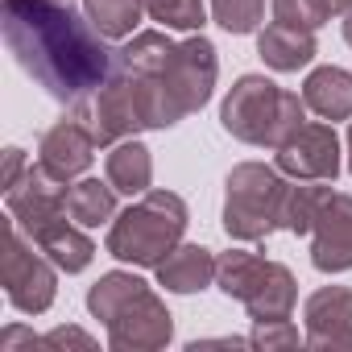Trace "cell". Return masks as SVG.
Here are the masks:
<instances>
[{"label": "cell", "mask_w": 352, "mask_h": 352, "mask_svg": "<svg viewBox=\"0 0 352 352\" xmlns=\"http://www.w3.org/2000/svg\"><path fill=\"white\" fill-rule=\"evenodd\" d=\"M0 25L21 71L63 104H87L112 75L116 50L71 0H0Z\"/></svg>", "instance_id": "cell-1"}, {"label": "cell", "mask_w": 352, "mask_h": 352, "mask_svg": "<svg viewBox=\"0 0 352 352\" xmlns=\"http://www.w3.org/2000/svg\"><path fill=\"white\" fill-rule=\"evenodd\" d=\"M129 75L137 79L145 124L149 129H170V124H179L183 116L199 112L212 100L216 75H220V58H216V46L204 34H191L187 42H174V54L166 58L162 71H153V75L129 71Z\"/></svg>", "instance_id": "cell-2"}, {"label": "cell", "mask_w": 352, "mask_h": 352, "mask_svg": "<svg viewBox=\"0 0 352 352\" xmlns=\"http://www.w3.org/2000/svg\"><path fill=\"white\" fill-rule=\"evenodd\" d=\"M87 311L108 327V348L116 352H157L174 336L166 302L137 274L112 270L87 290Z\"/></svg>", "instance_id": "cell-3"}, {"label": "cell", "mask_w": 352, "mask_h": 352, "mask_svg": "<svg viewBox=\"0 0 352 352\" xmlns=\"http://www.w3.org/2000/svg\"><path fill=\"white\" fill-rule=\"evenodd\" d=\"M220 124L245 145L278 149L290 133H298L307 124V100L278 87L265 75H241L232 83V91L224 96Z\"/></svg>", "instance_id": "cell-4"}, {"label": "cell", "mask_w": 352, "mask_h": 352, "mask_svg": "<svg viewBox=\"0 0 352 352\" xmlns=\"http://www.w3.org/2000/svg\"><path fill=\"white\" fill-rule=\"evenodd\" d=\"M187 204L174 191H145L133 208H124L108 228V253L129 265L157 270L187 232Z\"/></svg>", "instance_id": "cell-5"}, {"label": "cell", "mask_w": 352, "mask_h": 352, "mask_svg": "<svg viewBox=\"0 0 352 352\" xmlns=\"http://www.w3.org/2000/svg\"><path fill=\"white\" fill-rule=\"evenodd\" d=\"M294 179L265 162H241L232 166L224 183V232L232 241H265L278 228H286V204H290Z\"/></svg>", "instance_id": "cell-6"}, {"label": "cell", "mask_w": 352, "mask_h": 352, "mask_svg": "<svg viewBox=\"0 0 352 352\" xmlns=\"http://www.w3.org/2000/svg\"><path fill=\"white\" fill-rule=\"evenodd\" d=\"M216 286L236 298L253 323H265V319H290L294 315V302H298V282L294 274L282 265V261H270V257H257L249 249H228L220 253V265H216Z\"/></svg>", "instance_id": "cell-7"}, {"label": "cell", "mask_w": 352, "mask_h": 352, "mask_svg": "<svg viewBox=\"0 0 352 352\" xmlns=\"http://www.w3.org/2000/svg\"><path fill=\"white\" fill-rule=\"evenodd\" d=\"M54 270L58 265L42 249L34 253V241L25 245L21 224L9 216V224H5V294H9V302L25 315L50 311V302L58 294V274Z\"/></svg>", "instance_id": "cell-8"}, {"label": "cell", "mask_w": 352, "mask_h": 352, "mask_svg": "<svg viewBox=\"0 0 352 352\" xmlns=\"http://www.w3.org/2000/svg\"><path fill=\"white\" fill-rule=\"evenodd\" d=\"M278 170L294 183H336L340 174V137L331 124L307 120L278 145Z\"/></svg>", "instance_id": "cell-9"}, {"label": "cell", "mask_w": 352, "mask_h": 352, "mask_svg": "<svg viewBox=\"0 0 352 352\" xmlns=\"http://www.w3.org/2000/svg\"><path fill=\"white\" fill-rule=\"evenodd\" d=\"M307 236H311V265L315 270H323V274L352 270V195L327 187Z\"/></svg>", "instance_id": "cell-10"}, {"label": "cell", "mask_w": 352, "mask_h": 352, "mask_svg": "<svg viewBox=\"0 0 352 352\" xmlns=\"http://www.w3.org/2000/svg\"><path fill=\"white\" fill-rule=\"evenodd\" d=\"M96 133L83 116H63L58 124H50L42 133V145H38V162L63 183H75L79 174L96 162Z\"/></svg>", "instance_id": "cell-11"}, {"label": "cell", "mask_w": 352, "mask_h": 352, "mask_svg": "<svg viewBox=\"0 0 352 352\" xmlns=\"http://www.w3.org/2000/svg\"><path fill=\"white\" fill-rule=\"evenodd\" d=\"M307 319V344L311 348H352V290L348 286H323L302 307Z\"/></svg>", "instance_id": "cell-12"}, {"label": "cell", "mask_w": 352, "mask_h": 352, "mask_svg": "<svg viewBox=\"0 0 352 352\" xmlns=\"http://www.w3.org/2000/svg\"><path fill=\"white\" fill-rule=\"evenodd\" d=\"M71 212H63V216H54V220H46L42 228H34L30 232V241L58 265V270H67V274H79V270H87L91 265V257H96V245H91V236L75 224V220H67Z\"/></svg>", "instance_id": "cell-13"}, {"label": "cell", "mask_w": 352, "mask_h": 352, "mask_svg": "<svg viewBox=\"0 0 352 352\" xmlns=\"http://www.w3.org/2000/svg\"><path fill=\"white\" fill-rule=\"evenodd\" d=\"M216 265L220 257L204 245H179L162 265H157V282L174 294H195V290H208L216 282Z\"/></svg>", "instance_id": "cell-14"}, {"label": "cell", "mask_w": 352, "mask_h": 352, "mask_svg": "<svg viewBox=\"0 0 352 352\" xmlns=\"http://www.w3.org/2000/svg\"><path fill=\"white\" fill-rule=\"evenodd\" d=\"M257 54L265 58V67L274 71H302L311 67L315 58V34L311 30H298V25H286V21H274L257 34Z\"/></svg>", "instance_id": "cell-15"}, {"label": "cell", "mask_w": 352, "mask_h": 352, "mask_svg": "<svg viewBox=\"0 0 352 352\" xmlns=\"http://www.w3.org/2000/svg\"><path fill=\"white\" fill-rule=\"evenodd\" d=\"M302 100L323 120H352V71L315 67L302 83Z\"/></svg>", "instance_id": "cell-16"}, {"label": "cell", "mask_w": 352, "mask_h": 352, "mask_svg": "<svg viewBox=\"0 0 352 352\" xmlns=\"http://www.w3.org/2000/svg\"><path fill=\"white\" fill-rule=\"evenodd\" d=\"M104 166H108V183H112L120 195H145L149 183H153V157H149V149H145L141 141H133V137L116 141Z\"/></svg>", "instance_id": "cell-17"}, {"label": "cell", "mask_w": 352, "mask_h": 352, "mask_svg": "<svg viewBox=\"0 0 352 352\" xmlns=\"http://www.w3.org/2000/svg\"><path fill=\"white\" fill-rule=\"evenodd\" d=\"M67 212L79 228H100L116 220V187L100 179H75L67 187Z\"/></svg>", "instance_id": "cell-18"}, {"label": "cell", "mask_w": 352, "mask_h": 352, "mask_svg": "<svg viewBox=\"0 0 352 352\" xmlns=\"http://www.w3.org/2000/svg\"><path fill=\"white\" fill-rule=\"evenodd\" d=\"M170 54H174V42L166 38V30H141V34H133L116 50V63L129 67V71H137V75H153V71L166 67Z\"/></svg>", "instance_id": "cell-19"}, {"label": "cell", "mask_w": 352, "mask_h": 352, "mask_svg": "<svg viewBox=\"0 0 352 352\" xmlns=\"http://www.w3.org/2000/svg\"><path fill=\"white\" fill-rule=\"evenodd\" d=\"M83 9L108 42H120V38H133L137 21L145 13V0H83Z\"/></svg>", "instance_id": "cell-20"}, {"label": "cell", "mask_w": 352, "mask_h": 352, "mask_svg": "<svg viewBox=\"0 0 352 352\" xmlns=\"http://www.w3.org/2000/svg\"><path fill=\"white\" fill-rule=\"evenodd\" d=\"M145 13L162 25V30H204L208 21V9H204V0H145Z\"/></svg>", "instance_id": "cell-21"}, {"label": "cell", "mask_w": 352, "mask_h": 352, "mask_svg": "<svg viewBox=\"0 0 352 352\" xmlns=\"http://www.w3.org/2000/svg\"><path fill=\"white\" fill-rule=\"evenodd\" d=\"M212 17L228 34H253L265 17V0H212Z\"/></svg>", "instance_id": "cell-22"}, {"label": "cell", "mask_w": 352, "mask_h": 352, "mask_svg": "<svg viewBox=\"0 0 352 352\" xmlns=\"http://www.w3.org/2000/svg\"><path fill=\"white\" fill-rule=\"evenodd\" d=\"M274 21L298 25V30H319L331 21V5L327 0H274Z\"/></svg>", "instance_id": "cell-23"}, {"label": "cell", "mask_w": 352, "mask_h": 352, "mask_svg": "<svg viewBox=\"0 0 352 352\" xmlns=\"http://www.w3.org/2000/svg\"><path fill=\"white\" fill-rule=\"evenodd\" d=\"M323 191H327V187H315V183H294V187H290L286 232H294V236H307V232H311V220H315V208H319Z\"/></svg>", "instance_id": "cell-24"}, {"label": "cell", "mask_w": 352, "mask_h": 352, "mask_svg": "<svg viewBox=\"0 0 352 352\" xmlns=\"http://www.w3.org/2000/svg\"><path fill=\"white\" fill-rule=\"evenodd\" d=\"M307 344V336H298V327L290 319H265V323H253V336H249V348H298Z\"/></svg>", "instance_id": "cell-25"}, {"label": "cell", "mask_w": 352, "mask_h": 352, "mask_svg": "<svg viewBox=\"0 0 352 352\" xmlns=\"http://www.w3.org/2000/svg\"><path fill=\"white\" fill-rule=\"evenodd\" d=\"M38 348H96V340L79 327H54L38 340Z\"/></svg>", "instance_id": "cell-26"}, {"label": "cell", "mask_w": 352, "mask_h": 352, "mask_svg": "<svg viewBox=\"0 0 352 352\" xmlns=\"http://www.w3.org/2000/svg\"><path fill=\"white\" fill-rule=\"evenodd\" d=\"M25 174V153L21 149H5V187H13Z\"/></svg>", "instance_id": "cell-27"}, {"label": "cell", "mask_w": 352, "mask_h": 352, "mask_svg": "<svg viewBox=\"0 0 352 352\" xmlns=\"http://www.w3.org/2000/svg\"><path fill=\"white\" fill-rule=\"evenodd\" d=\"M38 340H42V336H34V331H21V327H9L5 336H0V348H5V352H13L17 344H30V348H38Z\"/></svg>", "instance_id": "cell-28"}, {"label": "cell", "mask_w": 352, "mask_h": 352, "mask_svg": "<svg viewBox=\"0 0 352 352\" xmlns=\"http://www.w3.org/2000/svg\"><path fill=\"white\" fill-rule=\"evenodd\" d=\"M344 42H348V46H352V9H348V13H344Z\"/></svg>", "instance_id": "cell-29"}, {"label": "cell", "mask_w": 352, "mask_h": 352, "mask_svg": "<svg viewBox=\"0 0 352 352\" xmlns=\"http://www.w3.org/2000/svg\"><path fill=\"white\" fill-rule=\"evenodd\" d=\"M348 170H352V124H348Z\"/></svg>", "instance_id": "cell-30"}]
</instances>
